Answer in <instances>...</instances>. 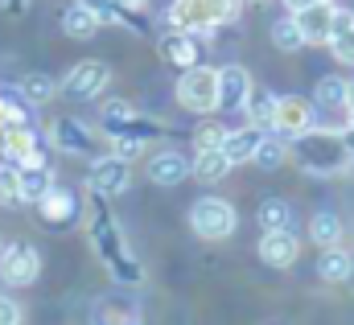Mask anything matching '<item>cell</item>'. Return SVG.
<instances>
[{"label":"cell","instance_id":"18","mask_svg":"<svg viewBox=\"0 0 354 325\" xmlns=\"http://www.w3.org/2000/svg\"><path fill=\"white\" fill-rule=\"evenodd\" d=\"M297 255H301V243H297L292 231H264V239H260V259H264L268 268H292Z\"/></svg>","mask_w":354,"mask_h":325},{"label":"cell","instance_id":"8","mask_svg":"<svg viewBox=\"0 0 354 325\" xmlns=\"http://www.w3.org/2000/svg\"><path fill=\"white\" fill-rule=\"evenodd\" d=\"M0 276H4L12 288H29V284L41 276V255H37V247L8 243L0 251Z\"/></svg>","mask_w":354,"mask_h":325},{"label":"cell","instance_id":"3","mask_svg":"<svg viewBox=\"0 0 354 325\" xmlns=\"http://www.w3.org/2000/svg\"><path fill=\"white\" fill-rule=\"evenodd\" d=\"M243 0H174L169 4V25L189 33H210L218 25L239 21Z\"/></svg>","mask_w":354,"mask_h":325},{"label":"cell","instance_id":"2","mask_svg":"<svg viewBox=\"0 0 354 325\" xmlns=\"http://www.w3.org/2000/svg\"><path fill=\"white\" fill-rule=\"evenodd\" d=\"M288 153H292V161L301 165L305 173H313V177H338V173H346L354 165L351 149H346V136L330 132V128H309V132L292 136Z\"/></svg>","mask_w":354,"mask_h":325},{"label":"cell","instance_id":"37","mask_svg":"<svg viewBox=\"0 0 354 325\" xmlns=\"http://www.w3.org/2000/svg\"><path fill=\"white\" fill-rule=\"evenodd\" d=\"M111 153H115L120 161H136V157L145 153V140H111Z\"/></svg>","mask_w":354,"mask_h":325},{"label":"cell","instance_id":"35","mask_svg":"<svg viewBox=\"0 0 354 325\" xmlns=\"http://www.w3.org/2000/svg\"><path fill=\"white\" fill-rule=\"evenodd\" d=\"M21 202V169L12 161H0V206H17Z\"/></svg>","mask_w":354,"mask_h":325},{"label":"cell","instance_id":"30","mask_svg":"<svg viewBox=\"0 0 354 325\" xmlns=\"http://www.w3.org/2000/svg\"><path fill=\"white\" fill-rule=\"evenodd\" d=\"M272 46L284 50V54H292V50L305 46V33H301L297 17H276V21H272Z\"/></svg>","mask_w":354,"mask_h":325},{"label":"cell","instance_id":"31","mask_svg":"<svg viewBox=\"0 0 354 325\" xmlns=\"http://www.w3.org/2000/svg\"><path fill=\"white\" fill-rule=\"evenodd\" d=\"M21 95H25V103H50V99L58 95V79H50V75L33 71V75H25V79H21Z\"/></svg>","mask_w":354,"mask_h":325},{"label":"cell","instance_id":"1","mask_svg":"<svg viewBox=\"0 0 354 325\" xmlns=\"http://www.w3.org/2000/svg\"><path fill=\"white\" fill-rule=\"evenodd\" d=\"M91 247H95V255L107 263V272L120 284H140L145 280V268L128 251V243H124V235H120V227H115L103 194H91Z\"/></svg>","mask_w":354,"mask_h":325},{"label":"cell","instance_id":"41","mask_svg":"<svg viewBox=\"0 0 354 325\" xmlns=\"http://www.w3.org/2000/svg\"><path fill=\"white\" fill-rule=\"evenodd\" d=\"M346 107L354 111V82H346Z\"/></svg>","mask_w":354,"mask_h":325},{"label":"cell","instance_id":"39","mask_svg":"<svg viewBox=\"0 0 354 325\" xmlns=\"http://www.w3.org/2000/svg\"><path fill=\"white\" fill-rule=\"evenodd\" d=\"M284 4H288V8L297 12V8H309V4H322V0H284Z\"/></svg>","mask_w":354,"mask_h":325},{"label":"cell","instance_id":"43","mask_svg":"<svg viewBox=\"0 0 354 325\" xmlns=\"http://www.w3.org/2000/svg\"><path fill=\"white\" fill-rule=\"evenodd\" d=\"M0 161H4V132H0Z\"/></svg>","mask_w":354,"mask_h":325},{"label":"cell","instance_id":"9","mask_svg":"<svg viewBox=\"0 0 354 325\" xmlns=\"http://www.w3.org/2000/svg\"><path fill=\"white\" fill-rule=\"evenodd\" d=\"M313 99H305V95H284V99H276V120H272V132L276 136H284V140H292V136H301V132H309L313 128Z\"/></svg>","mask_w":354,"mask_h":325},{"label":"cell","instance_id":"32","mask_svg":"<svg viewBox=\"0 0 354 325\" xmlns=\"http://www.w3.org/2000/svg\"><path fill=\"white\" fill-rule=\"evenodd\" d=\"M313 103L317 107H346V79L326 75V79L317 82V91H313Z\"/></svg>","mask_w":354,"mask_h":325},{"label":"cell","instance_id":"10","mask_svg":"<svg viewBox=\"0 0 354 325\" xmlns=\"http://www.w3.org/2000/svg\"><path fill=\"white\" fill-rule=\"evenodd\" d=\"M87 185L91 194H103V198H120L128 185H132V173H128V161H120L115 153L91 161V173H87Z\"/></svg>","mask_w":354,"mask_h":325},{"label":"cell","instance_id":"17","mask_svg":"<svg viewBox=\"0 0 354 325\" xmlns=\"http://www.w3.org/2000/svg\"><path fill=\"white\" fill-rule=\"evenodd\" d=\"M37 214L46 227H71L79 219V198L66 189V185H54L41 202H37Z\"/></svg>","mask_w":354,"mask_h":325},{"label":"cell","instance_id":"5","mask_svg":"<svg viewBox=\"0 0 354 325\" xmlns=\"http://www.w3.org/2000/svg\"><path fill=\"white\" fill-rule=\"evenodd\" d=\"M99 124H103V136L107 140H153V136H165V128L157 120L136 115V107L124 103V99H111L103 107V120Z\"/></svg>","mask_w":354,"mask_h":325},{"label":"cell","instance_id":"13","mask_svg":"<svg viewBox=\"0 0 354 325\" xmlns=\"http://www.w3.org/2000/svg\"><path fill=\"white\" fill-rule=\"evenodd\" d=\"M50 140H54V149L75 153V157H91V153H95V136H91V128L87 124H79L75 115H58V120L50 124Z\"/></svg>","mask_w":354,"mask_h":325},{"label":"cell","instance_id":"23","mask_svg":"<svg viewBox=\"0 0 354 325\" xmlns=\"http://www.w3.org/2000/svg\"><path fill=\"white\" fill-rule=\"evenodd\" d=\"M91 325H140V309L132 305V301H99L95 305V317Z\"/></svg>","mask_w":354,"mask_h":325},{"label":"cell","instance_id":"7","mask_svg":"<svg viewBox=\"0 0 354 325\" xmlns=\"http://www.w3.org/2000/svg\"><path fill=\"white\" fill-rule=\"evenodd\" d=\"M107 82H111V66L99 62V58H87V62L71 66V75L58 82V91H62L66 99H75V103H91L95 95H103Z\"/></svg>","mask_w":354,"mask_h":325},{"label":"cell","instance_id":"29","mask_svg":"<svg viewBox=\"0 0 354 325\" xmlns=\"http://www.w3.org/2000/svg\"><path fill=\"white\" fill-rule=\"evenodd\" d=\"M256 219H260L264 231H292V206L284 198H264Z\"/></svg>","mask_w":354,"mask_h":325},{"label":"cell","instance_id":"16","mask_svg":"<svg viewBox=\"0 0 354 325\" xmlns=\"http://www.w3.org/2000/svg\"><path fill=\"white\" fill-rule=\"evenodd\" d=\"M0 132H4V161L12 165L46 161V149H41V140L29 124H12V128H0Z\"/></svg>","mask_w":354,"mask_h":325},{"label":"cell","instance_id":"42","mask_svg":"<svg viewBox=\"0 0 354 325\" xmlns=\"http://www.w3.org/2000/svg\"><path fill=\"white\" fill-rule=\"evenodd\" d=\"M124 4H128V8H145L149 0H124Z\"/></svg>","mask_w":354,"mask_h":325},{"label":"cell","instance_id":"21","mask_svg":"<svg viewBox=\"0 0 354 325\" xmlns=\"http://www.w3.org/2000/svg\"><path fill=\"white\" fill-rule=\"evenodd\" d=\"M189 173H194V165L185 161L181 153H157V157L149 161V177H153V185H181Z\"/></svg>","mask_w":354,"mask_h":325},{"label":"cell","instance_id":"33","mask_svg":"<svg viewBox=\"0 0 354 325\" xmlns=\"http://www.w3.org/2000/svg\"><path fill=\"white\" fill-rule=\"evenodd\" d=\"M12 124H29V107H25V95H8L0 91V128H12Z\"/></svg>","mask_w":354,"mask_h":325},{"label":"cell","instance_id":"40","mask_svg":"<svg viewBox=\"0 0 354 325\" xmlns=\"http://www.w3.org/2000/svg\"><path fill=\"white\" fill-rule=\"evenodd\" d=\"M342 136H346V149H351V157H354V124L346 128V132H342Z\"/></svg>","mask_w":354,"mask_h":325},{"label":"cell","instance_id":"12","mask_svg":"<svg viewBox=\"0 0 354 325\" xmlns=\"http://www.w3.org/2000/svg\"><path fill=\"white\" fill-rule=\"evenodd\" d=\"M79 4H87L91 12L99 17V25H124V29L136 33V37H149V33H153L149 21L140 17V8H128L124 0H79Z\"/></svg>","mask_w":354,"mask_h":325},{"label":"cell","instance_id":"38","mask_svg":"<svg viewBox=\"0 0 354 325\" xmlns=\"http://www.w3.org/2000/svg\"><path fill=\"white\" fill-rule=\"evenodd\" d=\"M0 325H21V305L0 292Z\"/></svg>","mask_w":354,"mask_h":325},{"label":"cell","instance_id":"20","mask_svg":"<svg viewBox=\"0 0 354 325\" xmlns=\"http://www.w3.org/2000/svg\"><path fill=\"white\" fill-rule=\"evenodd\" d=\"M21 169V202H41L50 189H54V173L46 161H29V165H17Z\"/></svg>","mask_w":354,"mask_h":325},{"label":"cell","instance_id":"22","mask_svg":"<svg viewBox=\"0 0 354 325\" xmlns=\"http://www.w3.org/2000/svg\"><path fill=\"white\" fill-rule=\"evenodd\" d=\"M62 33H66V37H75V41H91V37L99 33V17L91 12L87 4H79V0H75V4L62 12Z\"/></svg>","mask_w":354,"mask_h":325},{"label":"cell","instance_id":"4","mask_svg":"<svg viewBox=\"0 0 354 325\" xmlns=\"http://www.w3.org/2000/svg\"><path fill=\"white\" fill-rule=\"evenodd\" d=\"M177 103L194 115H210L218 111V71L214 66H185L181 79H177Z\"/></svg>","mask_w":354,"mask_h":325},{"label":"cell","instance_id":"25","mask_svg":"<svg viewBox=\"0 0 354 325\" xmlns=\"http://www.w3.org/2000/svg\"><path fill=\"white\" fill-rule=\"evenodd\" d=\"M227 173H231V157H227L223 149H202V153L194 157V177H198V181H206V185L223 181Z\"/></svg>","mask_w":354,"mask_h":325},{"label":"cell","instance_id":"15","mask_svg":"<svg viewBox=\"0 0 354 325\" xmlns=\"http://www.w3.org/2000/svg\"><path fill=\"white\" fill-rule=\"evenodd\" d=\"M161 58L174 62L177 71L185 66H198V54H202V33H189V29H169L161 41H157Z\"/></svg>","mask_w":354,"mask_h":325},{"label":"cell","instance_id":"46","mask_svg":"<svg viewBox=\"0 0 354 325\" xmlns=\"http://www.w3.org/2000/svg\"><path fill=\"white\" fill-rule=\"evenodd\" d=\"M0 251H4V243H0Z\"/></svg>","mask_w":354,"mask_h":325},{"label":"cell","instance_id":"36","mask_svg":"<svg viewBox=\"0 0 354 325\" xmlns=\"http://www.w3.org/2000/svg\"><path fill=\"white\" fill-rule=\"evenodd\" d=\"M227 132H231V128H223L218 120H202V124L194 128V149H198V153H202V149H223Z\"/></svg>","mask_w":354,"mask_h":325},{"label":"cell","instance_id":"19","mask_svg":"<svg viewBox=\"0 0 354 325\" xmlns=\"http://www.w3.org/2000/svg\"><path fill=\"white\" fill-rule=\"evenodd\" d=\"M264 145V128H256V124H248V128H231L227 132V140H223V153L231 157V165H243L256 157V149Z\"/></svg>","mask_w":354,"mask_h":325},{"label":"cell","instance_id":"24","mask_svg":"<svg viewBox=\"0 0 354 325\" xmlns=\"http://www.w3.org/2000/svg\"><path fill=\"white\" fill-rule=\"evenodd\" d=\"M330 50H334V58H338V62L354 66V12H346V8H338V17H334Z\"/></svg>","mask_w":354,"mask_h":325},{"label":"cell","instance_id":"34","mask_svg":"<svg viewBox=\"0 0 354 325\" xmlns=\"http://www.w3.org/2000/svg\"><path fill=\"white\" fill-rule=\"evenodd\" d=\"M252 161L260 165V169H280V165L288 161V145H284V136H264V145L256 149Z\"/></svg>","mask_w":354,"mask_h":325},{"label":"cell","instance_id":"11","mask_svg":"<svg viewBox=\"0 0 354 325\" xmlns=\"http://www.w3.org/2000/svg\"><path fill=\"white\" fill-rule=\"evenodd\" d=\"M301 33H305V46H322L334 37V17H338V4L334 0H322V4H309V8H297L292 12Z\"/></svg>","mask_w":354,"mask_h":325},{"label":"cell","instance_id":"44","mask_svg":"<svg viewBox=\"0 0 354 325\" xmlns=\"http://www.w3.org/2000/svg\"><path fill=\"white\" fill-rule=\"evenodd\" d=\"M252 4H264V0H252Z\"/></svg>","mask_w":354,"mask_h":325},{"label":"cell","instance_id":"26","mask_svg":"<svg viewBox=\"0 0 354 325\" xmlns=\"http://www.w3.org/2000/svg\"><path fill=\"white\" fill-rule=\"evenodd\" d=\"M276 99H280V95H272L268 86H252V95H248L243 111L252 115V124H256V128H272V120H276Z\"/></svg>","mask_w":354,"mask_h":325},{"label":"cell","instance_id":"45","mask_svg":"<svg viewBox=\"0 0 354 325\" xmlns=\"http://www.w3.org/2000/svg\"><path fill=\"white\" fill-rule=\"evenodd\" d=\"M351 124H354V111H351Z\"/></svg>","mask_w":354,"mask_h":325},{"label":"cell","instance_id":"6","mask_svg":"<svg viewBox=\"0 0 354 325\" xmlns=\"http://www.w3.org/2000/svg\"><path fill=\"white\" fill-rule=\"evenodd\" d=\"M235 206L227 202V198H198L194 206H189V227H194V235L198 239H206V243H218V239H227L231 231H235Z\"/></svg>","mask_w":354,"mask_h":325},{"label":"cell","instance_id":"14","mask_svg":"<svg viewBox=\"0 0 354 325\" xmlns=\"http://www.w3.org/2000/svg\"><path fill=\"white\" fill-rule=\"evenodd\" d=\"M252 86H256V82L248 75V66H239V62L223 66V71H218V111H243Z\"/></svg>","mask_w":354,"mask_h":325},{"label":"cell","instance_id":"27","mask_svg":"<svg viewBox=\"0 0 354 325\" xmlns=\"http://www.w3.org/2000/svg\"><path fill=\"white\" fill-rule=\"evenodd\" d=\"M351 255L342 251V247H322V259H317V276L322 280H330V284H342L346 276H351Z\"/></svg>","mask_w":354,"mask_h":325},{"label":"cell","instance_id":"28","mask_svg":"<svg viewBox=\"0 0 354 325\" xmlns=\"http://www.w3.org/2000/svg\"><path fill=\"white\" fill-rule=\"evenodd\" d=\"M309 239L317 247H338V239H342V219H338L334 210L313 214V219H309Z\"/></svg>","mask_w":354,"mask_h":325}]
</instances>
